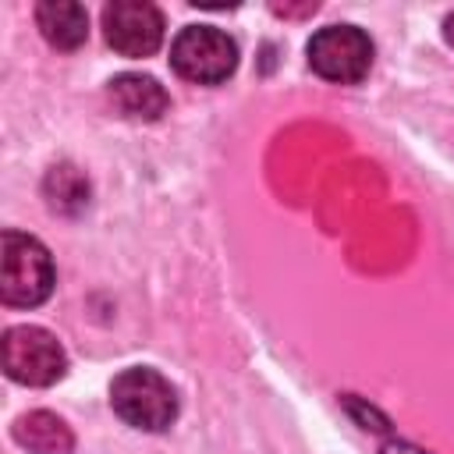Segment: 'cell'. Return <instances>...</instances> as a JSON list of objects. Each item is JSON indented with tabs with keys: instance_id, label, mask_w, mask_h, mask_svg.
<instances>
[{
	"instance_id": "6da1fadb",
	"label": "cell",
	"mask_w": 454,
	"mask_h": 454,
	"mask_svg": "<svg viewBox=\"0 0 454 454\" xmlns=\"http://www.w3.org/2000/svg\"><path fill=\"white\" fill-rule=\"evenodd\" d=\"M57 284L53 259L46 245L21 231H4L0 238V298L11 309H35L50 298Z\"/></svg>"
},
{
	"instance_id": "7a4b0ae2",
	"label": "cell",
	"mask_w": 454,
	"mask_h": 454,
	"mask_svg": "<svg viewBox=\"0 0 454 454\" xmlns=\"http://www.w3.org/2000/svg\"><path fill=\"white\" fill-rule=\"evenodd\" d=\"M110 404L128 426L145 433H160L177 419V390L163 372L145 365H131L110 383Z\"/></svg>"
},
{
	"instance_id": "3957f363",
	"label": "cell",
	"mask_w": 454,
	"mask_h": 454,
	"mask_svg": "<svg viewBox=\"0 0 454 454\" xmlns=\"http://www.w3.org/2000/svg\"><path fill=\"white\" fill-rule=\"evenodd\" d=\"M170 67L195 85H220L238 67V43L213 25H188L170 43Z\"/></svg>"
},
{
	"instance_id": "277c9868",
	"label": "cell",
	"mask_w": 454,
	"mask_h": 454,
	"mask_svg": "<svg viewBox=\"0 0 454 454\" xmlns=\"http://www.w3.org/2000/svg\"><path fill=\"white\" fill-rule=\"evenodd\" d=\"M4 372L25 387H50L67 372V351L43 326H11L0 340Z\"/></svg>"
},
{
	"instance_id": "5b68a950",
	"label": "cell",
	"mask_w": 454,
	"mask_h": 454,
	"mask_svg": "<svg viewBox=\"0 0 454 454\" xmlns=\"http://www.w3.org/2000/svg\"><path fill=\"white\" fill-rule=\"evenodd\" d=\"M309 67L337 85H358L372 67V39L355 25H326L309 39Z\"/></svg>"
},
{
	"instance_id": "8992f818",
	"label": "cell",
	"mask_w": 454,
	"mask_h": 454,
	"mask_svg": "<svg viewBox=\"0 0 454 454\" xmlns=\"http://www.w3.org/2000/svg\"><path fill=\"white\" fill-rule=\"evenodd\" d=\"M103 35L121 57H149L163 43V14L145 0H114L103 7Z\"/></svg>"
},
{
	"instance_id": "52a82bcc",
	"label": "cell",
	"mask_w": 454,
	"mask_h": 454,
	"mask_svg": "<svg viewBox=\"0 0 454 454\" xmlns=\"http://www.w3.org/2000/svg\"><path fill=\"white\" fill-rule=\"evenodd\" d=\"M106 96L131 121H160L167 114V106H170L167 89L153 74H138V71H124V74L110 78Z\"/></svg>"
},
{
	"instance_id": "ba28073f",
	"label": "cell",
	"mask_w": 454,
	"mask_h": 454,
	"mask_svg": "<svg viewBox=\"0 0 454 454\" xmlns=\"http://www.w3.org/2000/svg\"><path fill=\"white\" fill-rule=\"evenodd\" d=\"M35 25L57 50H78L89 39V14L74 0H43L35 7Z\"/></svg>"
},
{
	"instance_id": "9c48e42d",
	"label": "cell",
	"mask_w": 454,
	"mask_h": 454,
	"mask_svg": "<svg viewBox=\"0 0 454 454\" xmlns=\"http://www.w3.org/2000/svg\"><path fill=\"white\" fill-rule=\"evenodd\" d=\"M14 440L28 450V454H71L74 436L67 429L64 419H57L53 411H28L14 422Z\"/></svg>"
},
{
	"instance_id": "30bf717a",
	"label": "cell",
	"mask_w": 454,
	"mask_h": 454,
	"mask_svg": "<svg viewBox=\"0 0 454 454\" xmlns=\"http://www.w3.org/2000/svg\"><path fill=\"white\" fill-rule=\"evenodd\" d=\"M46 195L53 202V209H67V202L78 209L89 202V184L82 181V174L74 167H53L50 177H46Z\"/></svg>"
},
{
	"instance_id": "8fae6325",
	"label": "cell",
	"mask_w": 454,
	"mask_h": 454,
	"mask_svg": "<svg viewBox=\"0 0 454 454\" xmlns=\"http://www.w3.org/2000/svg\"><path fill=\"white\" fill-rule=\"evenodd\" d=\"M383 454H426V450H419V447H411V443H401V440H390V443L383 447Z\"/></svg>"
},
{
	"instance_id": "7c38bea8",
	"label": "cell",
	"mask_w": 454,
	"mask_h": 454,
	"mask_svg": "<svg viewBox=\"0 0 454 454\" xmlns=\"http://www.w3.org/2000/svg\"><path fill=\"white\" fill-rule=\"evenodd\" d=\"M443 39L454 46V14H447V18H443Z\"/></svg>"
}]
</instances>
